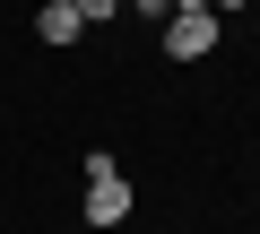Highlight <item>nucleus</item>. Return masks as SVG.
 Here are the masks:
<instances>
[{
	"instance_id": "f257e3e1",
	"label": "nucleus",
	"mask_w": 260,
	"mask_h": 234,
	"mask_svg": "<svg viewBox=\"0 0 260 234\" xmlns=\"http://www.w3.org/2000/svg\"><path fill=\"white\" fill-rule=\"evenodd\" d=\"M208 44H217V9H174L165 18V52L174 61H200Z\"/></svg>"
},
{
	"instance_id": "f03ea898",
	"label": "nucleus",
	"mask_w": 260,
	"mask_h": 234,
	"mask_svg": "<svg viewBox=\"0 0 260 234\" xmlns=\"http://www.w3.org/2000/svg\"><path fill=\"white\" fill-rule=\"evenodd\" d=\"M121 217H130V182H121V174L87 182V225H121Z\"/></svg>"
},
{
	"instance_id": "7ed1b4c3",
	"label": "nucleus",
	"mask_w": 260,
	"mask_h": 234,
	"mask_svg": "<svg viewBox=\"0 0 260 234\" xmlns=\"http://www.w3.org/2000/svg\"><path fill=\"white\" fill-rule=\"evenodd\" d=\"M78 26H87V18L70 9V0H44V18H35V35H44V44H78Z\"/></svg>"
},
{
	"instance_id": "20e7f679",
	"label": "nucleus",
	"mask_w": 260,
	"mask_h": 234,
	"mask_svg": "<svg viewBox=\"0 0 260 234\" xmlns=\"http://www.w3.org/2000/svg\"><path fill=\"white\" fill-rule=\"evenodd\" d=\"M174 9H208V0H165V18H174Z\"/></svg>"
},
{
	"instance_id": "39448f33",
	"label": "nucleus",
	"mask_w": 260,
	"mask_h": 234,
	"mask_svg": "<svg viewBox=\"0 0 260 234\" xmlns=\"http://www.w3.org/2000/svg\"><path fill=\"white\" fill-rule=\"evenodd\" d=\"M208 9H217V18H225V9H243V0H208Z\"/></svg>"
}]
</instances>
